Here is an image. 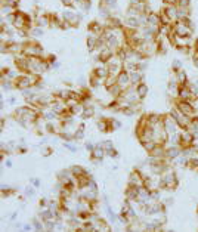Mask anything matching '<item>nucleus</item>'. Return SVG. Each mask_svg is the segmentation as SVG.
I'll return each mask as SVG.
<instances>
[{
  "label": "nucleus",
  "mask_w": 198,
  "mask_h": 232,
  "mask_svg": "<svg viewBox=\"0 0 198 232\" xmlns=\"http://www.w3.org/2000/svg\"><path fill=\"white\" fill-rule=\"evenodd\" d=\"M164 3L167 6H176L177 5V0H164Z\"/></svg>",
  "instance_id": "7ed1b4c3"
},
{
  "label": "nucleus",
  "mask_w": 198,
  "mask_h": 232,
  "mask_svg": "<svg viewBox=\"0 0 198 232\" xmlns=\"http://www.w3.org/2000/svg\"><path fill=\"white\" fill-rule=\"evenodd\" d=\"M189 0H177V7H189Z\"/></svg>",
  "instance_id": "f03ea898"
},
{
  "label": "nucleus",
  "mask_w": 198,
  "mask_h": 232,
  "mask_svg": "<svg viewBox=\"0 0 198 232\" xmlns=\"http://www.w3.org/2000/svg\"><path fill=\"white\" fill-rule=\"evenodd\" d=\"M146 92H148V89H146V86L143 83H141L139 86H137V95H139L141 98L146 95Z\"/></svg>",
  "instance_id": "f257e3e1"
}]
</instances>
